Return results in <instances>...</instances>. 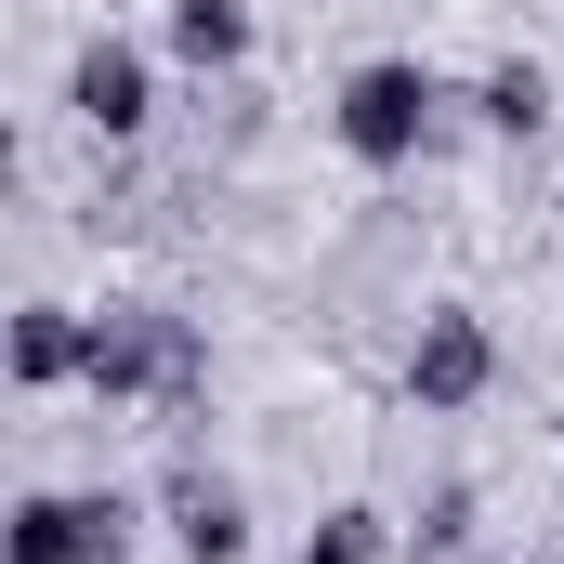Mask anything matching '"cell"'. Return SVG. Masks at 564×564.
I'll return each mask as SVG.
<instances>
[{"label": "cell", "mask_w": 564, "mask_h": 564, "mask_svg": "<svg viewBox=\"0 0 564 564\" xmlns=\"http://www.w3.org/2000/svg\"><path fill=\"white\" fill-rule=\"evenodd\" d=\"M446 119H459V79H433L421 53H368L341 79V106H328V144L368 158V171H408V158L446 144Z\"/></svg>", "instance_id": "6da1fadb"}, {"label": "cell", "mask_w": 564, "mask_h": 564, "mask_svg": "<svg viewBox=\"0 0 564 564\" xmlns=\"http://www.w3.org/2000/svg\"><path fill=\"white\" fill-rule=\"evenodd\" d=\"M144 486H26L0 512V564H132L144 552Z\"/></svg>", "instance_id": "7a4b0ae2"}, {"label": "cell", "mask_w": 564, "mask_h": 564, "mask_svg": "<svg viewBox=\"0 0 564 564\" xmlns=\"http://www.w3.org/2000/svg\"><path fill=\"white\" fill-rule=\"evenodd\" d=\"M394 394H408L421 421H473V408L499 394V328H486L473 302H421L408 341H394Z\"/></svg>", "instance_id": "3957f363"}, {"label": "cell", "mask_w": 564, "mask_h": 564, "mask_svg": "<svg viewBox=\"0 0 564 564\" xmlns=\"http://www.w3.org/2000/svg\"><path fill=\"white\" fill-rule=\"evenodd\" d=\"M66 132H93L106 158H144V132H158V53L144 40H79L66 53Z\"/></svg>", "instance_id": "277c9868"}, {"label": "cell", "mask_w": 564, "mask_h": 564, "mask_svg": "<svg viewBox=\"0 0 564 564\" xmlns=\"http://www.w3.org/2000/svg\"><path fill=\"white\" fill-rule=\"evenodd\" d=\"M158 525H171V552L184 564H250V486L237 473H210L197 446L158 473Z\"/></svg>", "instance_id": "5b68a950"}, {"label": "cell", "mask_w": 564, "mask_h": 564, "mask_svg": "<svg viewBox=\"0 0 564 564\" xmlns=\"http://www.w3.org/2000/svg\"><path fill=\"white\" fill-rule=\"evenodd\" d=\"M0 368H13V394H66V381L93 368V302H13Z\"/></svg>", "instance_id": "8992f818"}, {"label": "cell", "mask_w": 564, "mask_h": 564, "mask_svg": "<svg viewBox=\"0 0 564 564\" xmlns=\"http://www.w3.org/2000/svg\"><path fill=\"white\" fill-rule=\"evenodd\" d=\"M459 119L486 144H539L552 132V66H539V53H499L486 79H459Z\"/></svg>", "instance_id": "52a82bcc"}, {"label": "cell", "mask_w": 564, "mask_h": 564, "mask_svg": "<svg viewBox=\"0 0 564 564\" xmlns=\"http://www.w3.org/2000/svg\"><path fill=\"white\" fill-rule=\"evenodd\" d=\"M158 40H171V66H197V79H237L250 40H263V13H250V0H171Z\"/></svg>", "instance_id": "ba28073f"}, {"label": "cell", "mask_w": 564, "mask_h": 564, "mask_svg": "<svg viewBox=\"0 0 564 564\" xmlns=\"http://www.w3.org/2000/svg\"><path fill=\"white\" fill-rule=\"evenodd\" d=\"M289 564H408V525L381 512V499H328L315 525H302V552Z\"/></svg>", "instance_id": "9c48e42d"}, {"label": "cell", "mask_w": 564, "mask_h": 564, "mask_svg": "<svg viewBox=\"0 0 564 564\" xmlns=\"http://www.w3.org/2000/svg\"><path fill=\"white\" fill-rule=\"evenodd\" d=\"M250 144H263V79H250V66H237V79H197V158L237 171Z\"/></svg>", "instance_id": "30bf717a"}, {"label": "cell", "mask_w": 564, "mask_h": 564, "mask_svg": "<svg viewBox=\"0 0 564 564\" xmlns=\"http://www.w3.org/2000/svg\"><path fill=\"white\" fill-rule=\"evenodd\" d=\"M394 525H408V564H459L473 539H486V499H473V486H433V499H408Z\"/></svg>", "instance_id": "8fae6325"}, {"label": "cell", "mask_w": 564, "mask_h": 564, "mask_svg": "<svg viewBox=\"0 0 564 564\" xmlns=\"http://www.w3.org/2000/svg\"><path fill=\"white\" fill-rule=\"evenodd\" d=\"M552 564H564V552H552Z\"/></svg>", "instance_id": "7c38bea8"}]
</instances>
